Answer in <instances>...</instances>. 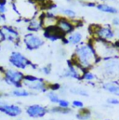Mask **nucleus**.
Returning <instances> with one entry per match:
<instances>
[{
  "instance_id": "f257e3e1",
  "label": "nucleus",
  "mask_w": 119,
  "mask_h": 120,
  "mask_svg": "<svg viewBox=\"0 0 119 120\" xmlns=\"http://www.w3.org/2000/svg\"><path fill=\"white\" fill-rule=\"evenodd\" d=\"M71 60L79 65L85 71L91 70L100 61L94 50L90 40L88 42H83L82 44L75 47Z\"/></svg>"
},
{
  "instance_id": "f03ea898",
  "label": "nucleus",
  "mask_w": 119,
  "mask_h": 120,
  "mask_svg": "<svg viewBox=\"0 0 119 120\" xmlns=\"http://www.w3.org/2000/svg\"><path fill=\"white\" fill-rule=\"evenodd\" d=\"M90 41L98 58L100 60L119 56V49L114 42H107L98 38H91Z\"/></svg>"
},
{
  "instance_id": "7ed1b4c3",
  "label": "nucleus",
  "mask_w": 119,
  "mask_h": 120,
  "mask_svg": "<svg viewBox=\"0 0 119 120\" xmlns=\"http://www.w3.org/2000/svg\"><path fill=\"white\" fill-rule=\"evenodd\" d=\"M25 89L33 92L38 93H48L50 90V84L47 83L43 78L37 77L32 75H26L22 83Z\"/></svg>"
},
{
  "instance_id": "20e7f679",
  "label": "nucleus",
  "mask_w": 119,
  "mask_h": 120,
  "mask_svg": "<svg viewBox=\"0 0 119 120\" xmlns=\"http://www.w3.org/2000/svg\"><path fill=\"white\" fill-rule=\"evenodd\" d=\"M99 63L101 73L105 77L110 80L119 77V56L101 60Z\"/></svg>"
},
{
  "instance_id": "39448f33",
  "label": "nucleus",
  "mask_w": 119,
  "mask_h": 120,
  "mask_svg": "<svg viewBox=\"0 0 119 120\" xmlns=\"http://www.w3.org/2000/svg\"><path fill=\"white\" fill-rule=\"evenodd\" d=\"M24 77L25 75L22 73V71L17 70L15 68H8L3 70V81L7 86L12 87L13 89L22 88Z\"/></svg>"
},
{
  "instance_id": "423d86ee",
  "label": "nucleus",
  "mask_w": 119,
  "mask_h": 120,
  "mask_svg": "<svg viewBox=\"0 0 119 120\" xmlns=\"http://www.w3.org/2000/svg\"><path fill=\"white\" fill-rule=\"evenodd\" d=\"M92 28V38H98L107 42H114L115 39V30L110 25H93Z\"/></svg>"
},
{
  "instance_id": "0eeeda50",
  "label": "nucleus",
  "mask_w": 119,
  "mask_h": 120,
  "mask_svg": "<svg viewBox=\"0 0 119 120\" xmlns=\"http://www.w3.org/2000/svg\"><path fill=\"white\" fill-rule=\"evenodd\" d=\"M8 61L13 68L20 71L26 70L30 66H32L33 69L34 67V65L30 61L29 59L20 51H12L8 57Z\"/></svg>"
},
{
  "instance_id": "6e6552de",
  "label": "nucleus",
  "mask_w": 119,
  "mask_h": 120,
  "mask_svg": "<svg viewBox=\"0 0 119 120\" xmlns=\"http://www.w3.org/2000/svg\"><path fill=\"white\" fill-rule=\"evenodd\" d=\"M22 42L26 49L33 51L40 49L45 44V39L43 36L39 35L36 33H28L24 34L22 38Z\"/></svg>"
},
{
  "instance_id": "1a4fd4ad",
  "label": "nucleus",
  "mask_w": 119,
  "mask_h": 120,
  "mask_svg": "<svg viewBox=\"0 0 119 120\" xmlns=\"http://www.w3.org/2000/svg\"><path fill=\"white\" fill-rule=\"evenodd\" d=\"M84 72L85 70H83L79 65L72 60H69L67 62V68L64 69L61 73V77L74 80H82V75Z\"/></svg>"
},
{
  "instance_id": "9d476101",
  "label": "nucleus",
  "mask_w": 119,
  "mask_h": 120,
  "mask_svg": "<svg viewBox=\"0 0 119 120\" xmlns=\"http://www.w3.org/2000/svg\"><path fill=\"white\" fill-rule=\"evenodd\" d=\"M25 113L27 116L32 119H40L49 114V108L42 104L33 103L25 107Z\"/></svg>"
},
{
  "instance_id": "9b49d317",
  "label": "nucleus",
  "mask_w": 119,
  "mask_h": 120,
  "mask_svg": "<svg viewBox=\"0 0 119 120\" xmlns=\"http://www.w3.org/2000/svg\"><path fill=\"white\" fill-rule=\"evenodd\" d=\"M0 113L14 119L18 118L22 114V108L17 103H8L5 101L0 106Z\"/></svg>"
},
{
  "instance_id": "f8f14e48",
  "label": "nucleus",
  "mask_w": 119,
  "mask_h": 120,
  "mask_svg": "<svg viewBox=\"0 0 119 120\" xmlns=\"http://www.w3.org/2000/svg\"><path fill=\"white\" fill-rule=\"evenodd\" d=\"M56 27L61 33V34L65 37L66 35H68L71 33H73L74 31H75L76 25L74 23V20L72 21L65 17H59L57 23H56Z\"/></svg>"
},
{
  "instance_id": "ddd939ff",
  "label": "nucleus",
  "mask_w": 119,
  "mask_h": 120,
  "mask_svg": "<svg viewBox=\"0 0 119 120\" xmlns=\"http://www.w3.org/2000/svg\"><path fill=\"white\" fill-rule=\"evenodd\" d=\"M4 40H7L12 44H17L20 41V33L17 29L10 25H2L0 26Z\"/></svg>"
},
{
  "instance_id": "4468645a",
  "label": "nucleus",
  "mask_w": 119,
  "mask_h": 120,
  "mask_svg": "<svg viewBox=\"0 0 119 120\" xmlns=\"http://www.w3.org/2000/svg\"><path fill=\"white\" fill-rule=\"evenodd\" d=\"M84 40V35L81 31H74L70 34L66 35L63 39L62 42L66 45H72V46H78L83 43Z\"/></svg>"
},
{
  "instance_id": "2eb2a0df",
  "label": "nucleus",
  "mask_w": 119,
  "mask_h": 120,
  "mask_svg": "<svg viewBox=\"0 0 119 120\" xmlns=\"http://www.w3.org/2000/svg\"><path fill=\"white\" fill-rule=\"evenodd\" d=\"M101 89L113 95L114 97L119 98V82L117 80H107L101 84Z\"/></svg>"
},
{
  "instance_id": "dca6fc26",
  "label": "nucleus",
  "mask_w": 119,
  "mask_h": 120,
  "mask_svg": "<svg viewBox=\"0 0 119 120\" xmlns=\"http://www.w3.org/2000/svg\"><path fill=\"white\" fill-rule=\"evenodd\" d=\"M43 37L46 38V39H48V40H49V41H52V42L64 38V36L58 30V28L56 27V25L55 26H52V27H48V28L44 29Z\"/></svg>"
},
{
  "instance_id": "f3484780",
  "label": "nucleus",
  "mask_w": 119,
  "mask_h": 120,
  "mask_svg": "<svg viewBox=\"0 0 119 120\" xmlns=\"http://www.w3.org/2000/svg\"><path fill=\"white\" fill-rule=\"evenodd\" d=\"M44 26H43V22L39 18H33V20L29 21L28 26H27V30L29 31V33H38L39 31L43 30Z\"/></svg>"
},
{
  "instance_id": "a211bd4d",
  "label": "nucleus",
  "mask_w": 119,
  "mask_h": 120,
  "mask_svg": "<svg viewBox=\"0 0 119 120\" xmlns=\"http://www.w3.org/2000/svg\"><path fill=\"white\" fill-rule=\"evenodd\" d=\"M33 93L28 90L25 88H18V89H13L9 93H8V96H11V97H14V98H27L31 96Z\"/></svg>"
},
{
  "instance_id": "6ab92c4d",
  "label": "nucleus",
  "mask_w": 119,
  "mask_h": 120,
  "mask_svg": "<svg viewBox=\"0 0 119 120\" xmlns=\"http://www.w3.org/2000/svg\"><path fill=\"white\" fill-rule=\"evenodd\" d=\"M96 8L98 10H100L103 13H108V14H113V15H115L118 13V10L116 8L110 6L108 4H98Z\"/></svg>"
},
{
  "instance_id": "aec40b11",
  "label": "nucleus",
  "mask_w": 119,
  "mask_h": 120,
  "mask_svg": "<svg viewBox=\"0 0 119 120\" xmlns=\"http://www.w3.org/2000/svg\"><path fill=\"white\" fill-rule=\"evenodd\" d=\"M49 113L52 115H63V116H67L73 113V109L72 108H61L58 105H54L52 107L49 108Z\"/></svg>"
},
{
  "instance_id": "412c9836",
  "label": "nucleus",
  "mask_w": 119,
  "mask_h": 120,
  "mask_svg": "<svg viewBox=\"0 0 119 120\" xmlns=\"http://www.w3.org/2000/svg\"><path fill=\"white\" fill-rule=\"evenodd\" d=\"M92 116V112L89 108H83L78 110L75 114V117L77 120H90Z\"/></svg>"
},
{
  "instance_id": "4be33fe9",
  "label": "nucleus",
  "mask_w": 119,
  "mask_h": 120,
  "mask_svg": "<svg viewBox=\"0 0 119 120\" xmlns=\"http://www.w3.org/2000/svg\"><path fill=\"white\" fill-rule=\"evenodd\" d=\"M59 11L65 18L69 20H72V21L76 20V12L71 8H61L59 9Z\"/></svg>"
},
{
  "instance_id": "5701e85b",
  "label": "nucleus",
  "mask_w": 119,
  "mask_h": 120,
  "mask_svg": "<svg viewBox=\"0 0 119 120\" xmlns=\"http://www.w3.org/2000/svg\"><path fill=\"white\" fill-rule=\"evenodd\" d=\"M47 98L48 99V101H49L50 103L57 105L58 102H59L60 99V94L58 93V91L49 90V91L47 93Z\"/></svg>"
},
{
  "instance_id": "b1692460",
  "label": "nucleus",
  "mask_w": 119,
  "mask_h": 120,
  "mask_svg": "<svg viewBox=\"0 0 119 120\" xmlns=\"http://www.w3.org/2000/svg\"><path fill=\"white\" fill-rule=\"evenodd\" d=\"M98 79V76L96 75L95 73H93L92 71L88 70V71H85L83 75H82V80L83 81H86L88 83H92L94 81H96Z\"/></svg>"
},
{
  "instance_id": "393cba45",
  "label": "nucleus",
  "mask_w": 119,
  "mask_h": 120,
  "mask_svg": "<svg viewBox=\"0 0 119 120\" xmlns=\"http://www.w3.org/2000/svg\"><path fill=\"white\" fill-rule=\"evenodd\" d=\"M68 91L73 94V95H76V96H79V97H89V92L88 90H86L83 88H70Z\"/></svg>"
},
{
  "instance_id": "a878e982",
  "label": "nucleus",
  "mask_w": 119,
  "mask_h": 120,
  "mask_svg": "<svg viewBox=\"0 0 119 120\" xmlns=\"http://www.w3.org/2000/svg\"><path fill=\"white\" fill-rule=\"evenodd\" d=\"M71 106H72V109H75V110H81L83 108H85V104H84V101L79 100V99H75L72 102H71Z\"/></svg>"
},
{
  "instance_id": "bb28decb",
  "label": "nucleus",
  "mask_w": 119,
  "mask_h": 120,
  "mask_svg": "<svg viewBox=\"0 0 119 120\" xmlns=\"http://www.w3.org/2000/svg\"><path fill=\"white\" fill-rule=\"evenodd\" d=\"M57 105L61 107V108H72L71 107V101H68L66 98H60Z\"/></svg>"
},
{
  "instance_id": "cd10ccee",
  "label": "nucleus",
  "mask_w": 119,
  "mask_h": 120,
  "mask_svg": "<svg viewBox=\"0 0 119 120\" xmlns=\"http://www.w3.org/2000/svg\"><path fill=\"white\" fill-rule=\"evenodd\" d=\"M106 103L109 106H117L119 105V99L116 97H110L106 100Z\"/></svg>"
},
{
  "instance_id": "c85d7f7f",
  "label": "nucleus",
  "mask_w": 119,
  "mask_h": 120,
  "mask_svg": "<svg viewBox=\"0 0 119 120\" xmlns=\"http://www.w3.org/2000/svg\"><path fill=\"white\" fill-rule=\"evenodd\" d=\"M51 71H52V69H51V65L49 64V65H45V66H43L41 69H40V72L44 75H49L50 74H51Z\"/></svg>"
},
{
  "instance_id": "c756f323",
  "label": "nucleus",
  "mask_w": 119,
  "mask_h": 120,
  "mask_svg": "<svg viewBox=\"0 0 119 120\" xmlns=\"http://www.w3.org/2000/svg\"><path fill=\"white\" fill-rule=\"evenodd\" d=\"M112 23H113L114 26H115V27L119 28V16H115V18H113V20H112Z\"/></svg>"
},
{
  "instance_id": "7c9ffc66",
  "label": "nucleus",
  "mask_w": 119,
  "mask_h": 120,
  "mask_svg": "<svg viewBox=\"0 0 119 120\" xmlns=\"http://www.w3.org/2000/svg\"><path fill=\"white\" fill-rule=\"evenodd\" d=\"M7 7L6 6H0V15H4L7 12Z\"/></svg>"
},
{
  "instance_id": "2f4dec72",
  "label": "nucleus",
  "mask_w": 119,
  "mask_h": 120,
  "mask_svg": "<svg viewBox=\"0 0 119 120\" xmlns=\"http://www.w3.org/2000/svg\"><path fill=\"white\" fill-rule=\"evenodd\" d=\"M85 6H87V7H91V8L97 7V5H96L94 2H88V3H85Z\"/></svg>"
},
{
  "instance_id": "473e14b6",
  "label": "nucleus",
  "mask_w": 119,
  "mask_h": 120,
  "mask_svg": "<svg viewBox=\"0 0 119 120\" xmlns=\"http://www.w3.org/2000/svg\"><path fill=\"white\" fill-rule=\"evenodd\" d=\"M7 0H0V6H6Z\"/></svg>"
},
{
  "instance_id": "72a5a7b5",
  "label": "nucleus",
  "mask_w": 119,
  "mask_h": 120,
  "mask_svg": "<svg viewBox=\"0 0 119 120\" xmlns=\"http://www.w3.org/2000/svg\"><path fill=\"white\" fill-rule=\"evenodd\" d=\"M115 35H116V37H117V40H119V28L115 30Z\"/></svg>"
},
{
  "instance_id": "f704fd0d",
  "label": "nucleus",
  "mask_w": 119,
  "mask_h": 120,
  "mask_svg": "<svg viewBox=\"0 0 119 120\" xmlns=\"http://www.w3.org/2000/svg\"><path fill=\"white\" fill-rule=\"evenodd\" d=\"M6 19H5V16L4 15H0V22H2V21H5Z\"/></svg>"
},
{
  "instance_id": "c9c22d12",
  "label": "nucleus",
  "mask_w": 119,
  "mask_h": 120,
  "mask_svg": "<svg viewBox=\"0 0 119 120\" xmlns=\"http://www.w3.org/2000/svg\"><path fill=\"white\" fill-rule=\"evenodd\" d=\"M38 1H40L41 3H45V2H48V0H38Z\"/></svg>"
},
{
  "instance_id": "e433bc0d",
  "label": "nucleus",
  "mask_w": 119,
  "mask_h": 120,
  "mask_svg": "<svg viewBox=\"0 0 119 120\" xmlns=\"http://www.w3.org/2000/svg\"><path fill=\"white\" fill-rule=\"evenodd\" d=\"M4 102H5L4 101H2V100H0V106H1V105H2V104H3Z\"/></svg>"
},
{
  "instance_id": "4c0bfd02",
  "label": "nucleus",
  "mask_w": 119,
  "mask_h": 120,
  "mask_svg": "<svg viewBox=\"0 0 119 120\" xmlns=\"http://www.w3.org/2000/svg\"><path fill=\"white\" fill-rule=\"evenodd\" d=\"M12 120H22V119H21V118L18 117V118H14V119H12Z\"/></svg>"
},
{
  "instance_id": "58836bf2",
  "label": "nucleus",
  "mask_w": 119,
  "mask_h": 120,
  "mask_svg": "<svg viewBox=\"0 0 119 120\" xmlns=\"http://www.w3.org/2000/svg\"><path fill=\"white\" fill-rule=\"evenodd\" d=\"M90 120H96V119H90Z\"/></svg>"
},
{
  "instance_id": "ea45409f",
  "label": "nucleus",
  "mask_w": 119,
  "mask_h": 120,
  "mask_svg": "<svg viewBox=\"0 0 119 120\" xmlns=\"http://www.w3.org/2000/svg\"><path fill=\"white\" fill-rule=\"evenodd\" d=\"M0 71H2V70H1V69H0Z\"/></svg>"
}]
</instances>
